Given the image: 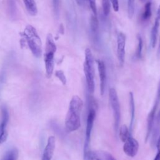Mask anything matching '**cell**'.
Returning <instances> with one entry per match:
<instances>
[{
    "instance_id": "5",
    "label": "cell",
    "mask_w": 160,
    "mask_h": 160,
    "mask_svg": "<svg viewBox=\"0 0 160 160\" xmlns=\"http://www.w3.org/2000/svg\"><path fill=\"white\" fill-rule=\"evenodd\" d=\"M95 107L92 105L89 106L88 110V114L86 119V126L85 132V139L83 148V159L89 160V154L90 152V142H91V131L93 128L94 122L96 118V109Z\"/></svg>"
},
{
    "instance_id": "1",
    "label": "cell",
    "mask_w": 160,
    "mask_h": 160,
    "mask_svg": "<svg viewBox=\"0 0 160 160\" xmlns=\"http://www.w3.org/2000/svg\"><path fill=\"white\" fill-rule=\"evenodd\" d=\"M83 107L81 98L74 95L72 97L65 118V128L67 132H71L81 127V114Z\"/></svg>"
},
{
    "instance_id": "15",
    "label": "cell",
    "mask_w": 160,
    "mask_h": 160,
    "mask_svg": "<svg viewBox=\"0 0 160 160\" xmlns=\"http://www.w3.org/2000/svg\"><path fill=\"white\" fill-rule=\"evenodd\" d=\"M129 109H130V124H129V130L131 132L132 129L133 123L134 121L135 117V103L134 94L132 92H129Z\"/></svg>"
},
{
    "instance_id": "31",
    "label": "cell",
    "mask_w": 160,
    "mask_h": 160,
    "mask_svg": "<svg viewBox=\"0 0 160 160\" xmlns=\"http://www.w3.org/2000/svg\"><path fill=\"white\" fill-rule=\"evenodd\" d=\"M158 56H160V42H159V48H158Z\"/></svg>"
},
{
    "instance_id": "16",
    "label": "cell",
    "mask_w": 160,
    "mask_h": 160,
    "mask_svg": "<svg viewBox=\"0 0 160 160\" xmlns=\"http://www.w3.org/2000/svg\"><path fill=\"white\" fill-rule=\"evenodd\" d=\"M29 14L36 16L38 13V8L34 0H22Z\"/></svg>"
},
{
    "instance_id": "7",
    "label": "cell",
    "mask_w": 160,
    "mask_h": 160,
    "mask_svg": "<svg viewBox=\"0 0 160 160\" xmlns=\"http://www.w3.org/2000/svg\"><path fill=\"white\" fill-rule=\"evenodd\" d=\"M159 103H160V81L158 84L156 96L154 105L152 107V109L150 111V112L148 116V118H147V129H146V133L145 142H146L148 141L149 136H151V131L152 129L155 116L156 114L157 109L159 106Z\"/></svg>"
},
{
    "instance_id": "13",
    "label": "cell",
    "mask_w": 160,
    "mask_h": 160,
    "mask_svg": "<svg viewBox=\"0 0 160 160\" xmlns=\"http://www.w3.org/2000/svg\"><path fill=\"white\" fill-rule=\"evenodd\" d=\"M89 160H117L110 152L102 150L90 151Z\"/></svg>"
},
{
    "instance_id": "10",
    "label": "cell",
    "mask_w": 160,
    "mask_h": 160,
    "mask_svg": "<svg viewBox=\"0 0 160 160\" xmlns=\"http://www.w3.org/2000/svg\"><path fill=\"white\" fill-rule=\"evenodd\" d=\"M125 46H126V35L119 32L117 36V57L120 65L122 66L125 60Z\"/></svg>"
},
{
    "instance_id": "21",
    "label": "cell",
    "mask_w": 160,
    "mask_h": 160,
    "mask_svg": "<svg viewBox=\"0 0 160 160\" xmlns=\"http://www.w3.org/2000/svg\"><path fill=\"white\" fill-rule=\"evenodd\" d=\"M134 0H128V14L131 19L132 18L134 12Z\"/></svg>"
},
{
    "instance_id": "14",
    "label": "cell",
    "mask_w": 160,
    "mask_h": 160,
    "mask_svg": "<svg viewBox=\"0 0 160 160\" xmlns=\"http://www.w3.org/2000/svg\"><path fill=\"white\" fill-rule=\"evenodd\" d=\"M160 24V4L158 7L156 16L154 20V23L152 27L151 31V44L152 48H155L157 42V35L158 33V29Z\"/></svg>"
},
{
    "instance_id": "9",
    "label": "cell",
    "mask_w": 160,
    "mask_h": 160,
    "mask_svg": "<svg viewBox=\"0 0 160 160\" xmlns=\"http://www.w3.org/2000/svg\"><path fill=\"white\" fill-rule=\"evenodd\" d=\"M139 146L138 141L131 136L124 142L123 151L128 156L134 158L138 154Z\"/></svg>"
},
{
    "instance_id": "28",
    "label": "cell",
    "mask_w": 160,
    "mask_h": 160,
    "mask_svg": "<svg viewBox=\"0 0 160 160\" xmlns=\"http://www.w3.org/2000/svg\"><path fill=\"white\" fill-rule=\"evenodd\" d=\"M155 146L156 147L157 151H160V134H159V136L157 139Z\"/></svg>"
},
{
    "instance_id": "27",
    "label": "cell",
    "mask_w": 160,
    "mask_h": 160,
    "mask_svg": "<svg viewBox=\"0 0 160 160\" xmlns=\"http://www.w3.org/2000/svg\"><path fill=\"white\" fill-rule=\"evenodd\" d=\"M111 4L112 6V8L114 11L117 12L119 11V0H110Z\"/></svg>"
},
{
    "instance_id": "8",
    "label": "cell",
    "mask_w": 160,
    "mask_h": 160,
    "mask_svg": "<svg viewBox=\"0 0 160 160\" xmlns=\"http://www.w3.org/2000/svg\"><path fill=\"white\" fill-rule=\"evenodd\" d=\"M9 120V114L7 108L1 107V121L0 122V144L4 142L8 138L7 126Z\"/></svg>"
},
{
    "instance_id": "23",
    "label": "cell",
    "mask_w": 160,
    "mask_h": 160,
    "mask_svg": "<svg viewBox=\"0 0 160 160\" xmlns=\"http://www.w3.org/2000/svg\"><path fill=\"white\" fill-rule=\"evenodd\" d=\"M55 76L59 79L63 85H65L67 82L66 77L62 70H57L55 72Z\"/></svg>"
},
{
    "instance_id": "18",
    "label": "cell",
    "mask_w": 160,
    "mask_h": 160,
    "mask_svg": "<svg viewBox=\"0 0 160 160\" xmlns=\"http://www.w3.org/2000/svg\"><path fill=\"white\" fill-rule=\"evenodd\" d=\"M18 157V151L16 148H11L8 149L4 154L2 160H17Z\"/></svg>"
},
{
    "instance_id": "11",
    "label": "cell",
    "mask_w": 160,
    "mask_h": 160,
    "mask_svg": "<svg viewBox=\"0 0 160 160\" xmlns=\"http://www.w3.org/2000/svg\"><path fill=\"white\" fill-rule=\"evenodd\" d=\"M98 64V69L99 76V86H100V94L101 95H103L104 94L106 90V66L103 61L98 59L96 61Z\"/></svg>"
},
{
    "instance_id": "17",
    "label": "cell",
    "mask_w": 160,
    "mask_h": 160,
    "mask_svg": "<svg viewBox=\"0 0 160 160\" xmlns=\"http://www.w3.org/2000/svg\"><path fill=\"white\" fill-rule=\"evenodd\" d=\"M118 131H119V137L122 142H125L128 138L131 136V132L126 124L121 126Z\"/></svg>"
},
{
    "instance_id": "24",
    "label": "cell",
    "mask_w": 160,
    "mask_h": 160,
    "mask_svg": "<svg viewBox=\"0 0 160 160\" xmlns=\"http://www.w3.org/2000/svg\"><path fill=\"white\" fill-rule=\"evenodd\" d=\"M52 7L55 16L58 18L59 14V0H52Z\"/></svg>"
},
{
    "instance_id": "3",
    "label": "cell",
    "mask_w": 160,
    "mask_h": 160,
    "mask_svg": "<svg viewBox=\"0 0 160 160\" xmlns=\"http://www.w3.org/2000/svg\"><path fill=\"white\" fill-rule=\"evenodd\" d=\"M85 59L83 64V70L86 79L88 90L90 94H92L95 89L94 82V59L92 52L89 48H86L84 52Z\"/></svg>"
},
{
    "instance_id": "2",
    "label": "cell",
    "mask_w": 160,
    "mask_h": 160,
    "mask_svg": "<svg viewBox=\"0 0 160 160\" xmlns=\"http://www.w3.org/2000/svg\"><path fill=\"white\" fill-rule=\"evenodd\" d=\"M23 40L31 50L32 54L39 58L42 54V42L36 29L31 25H28L22 33Z\"/></svg>"
},
{
    "instance_id": "26",
    "label": "cell",
    "mask_w": 160,
    "mask_h": 160,
    "mask_svg": "<svg viewBox=\"0 0 160 160\" xmlns=\"http://www.w3.org/2000/svg\"><path fill=\"white\" fill-rule=\"evenodd\" d=\"M89 4V6L92 11L94 16H96L97 15V8H96V0H88Z\"/></svg>"
},
{
    "instance_id": "32",
    "label": "cell",
    "mask_w": 160,
    "mask_h": 160,
    "mask_svg": "<svg viewBox=\"0 0 160 160\" xmlns=\"http://www.w3.org/2000/svg\"><path fill=\"white\" fill-rule=\"evenodd\" d=\"M78 3H80V1H82V0H76Z\"/></svg>"
},
{
    "instance_id": "20",
    "label": "cell",
    "mask_w": 160,
    "mask_h": 160,
    "mask_svg": "<svg viewBox=\"0 0 160 160\" xmlns=\"http://www.w3.org/2000/svg\"><path fill=\"white\" fill-rule=\"evenodd\" d=\"M138 46H137L135 55L136 58L139 59V58H141L142 56V40L140 35H138Z\"/></svg>"
},
{
    "instance_id": "4",
    "label": "cell",
    "mask_w": 160,
    "mask_h": 160,
    "mask_svg": "<svg viewBox=\"0 0 160 160\" xmlns=\"http://www.w3.org/2000/svg\"><path fill=\"white\" fill-rule=\"evenodd\" d=\"M56 49L53 37L51 33H49L46 38L44 53V64L48 78H51L53 73L54 67V54L56 51Z\"/></svg>"
},
{
    "instance_id": "30",
    "label": "cell",
    "mask_w": 160,
    "mask_h": 160,
    "mask_svg": "<svg viewBox=\"0 0 160 160\" xmlns=\"http://www.w3.org/2000/svg\"><path fill=\"white\" fill-rule=\"evenodd\" d=\"M154 160H160V151H157V153L154 157Z\"/></svg>"
},
{
    "instance_id": "12",
    "label": "cell",
    "mask_w": 160,
    "mask_h": 160,
    "mask_svg": "<svg viewBox=\"0 0 160 160\" xmlns=\"http://www.w3.org/2000/svg\"><path fill=\"white\" fill-rule=\"evenodd\" d=\"M56 147V139L54 136L48 138L47 144L43 151L41 160H51Z\"/></svg>"
},
{
    "instance_id": "6",
    "label": "cell",
    "mask_w": 160,
    "mask_h": 160,
    "mask_svg": "<svg viewBox=\"0 0 160 160\" xmlns=\"http://www.w3.org/2000/svg\"><path fill=\"white\" fill-rule=\"evenodd\" d=\"M109 100L113 114L114 130L117 132L121 122V108L117 92L113 88H111L109 90Z\"/></svg>"
},
{
    "instance_id": "25",
    "label": "cell",
    "mask_w": 160,
    "mask_h": 160,
    "mask_svg": "<svg viewBox=\"0 0 160 160\" xmlns=\"http://www.w3.org/2000/svg\"><path fill=\"white\" fill-rule=\"evenodd\" d=\"M8 6L10 13L12 16H14V14H16L15 0H8Z\"/></svg>"
},
{
    "instance_id": "22",
    "label": "cell",
    "mask_w": 160,
    "mask_h": 160,
    "mask_svg": "<svg viewBox=\"0 0 160 160\" xmlns=\"http://www.w3.org/2000/svg\"><path fill=\"white\" fill-rule=\"evenodd\" d=\"M102 6L104 14L105 16H108L109 14L111 9L110 0H102Z\"/></svg>"
},
{
    "instance_id": "19",
    "label": "cell",
    "mask_w": 160,
    "mask_h": 160,
    "mask_svg": "<svg viewBox=\"0 0 160 160\" xmlns=\"http://www.w3.org/2000/svg\"><path fill=\"white\" fill-rule=\"evenodd\" d=\"M151 1H148L144 5V11L141 14V20L142 21H147L151 16Z\"/></svg>"
},
{
    "instance_id": "29",
    "label": "cell",
    "mask_w": 160,
    "mask_h": 160,
    "mask_svg": "<svg viewBox=\"0 0 160 160\" xmlns=\"http://www.w3.org/2000/svg\"><path fill=\"white\" fill-rule=\"evenodd\" d=\"M154 121H157L158 122H160V111L158 112V113L157 114H156Z\"/></svg>"
}]
</instances>
